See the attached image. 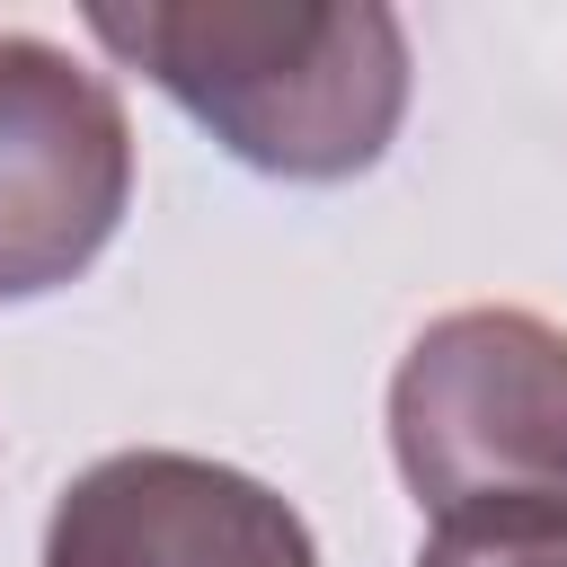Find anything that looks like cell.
Wrapping results in <instances>:
<instances>
[{
	"label": "cell",
	"instance_id": "obj_1",
	"mask_svg": "<svg viewBox=\"0 0 567 567\" xmlns=\"http://www.w3.org/2000/svg\"><path fill=\"white\" fill-rule=\"evenodd\" d=\"M89 35L284 186L363 177L399 142L416 80L381 0H97Z\"/></svg>",
	"mask_w": 567,
	"mask_h": 567
},
{
	"label": "cell",
	"instance_id": "obj_2",
	"mask_svg": "<svg viewBox=\"0 0 567 567\" xmlns=\"http://www.w3.org/2000/svg\"><path fill=\"white\" fill-rule=\"evenodd\" d=\"M390 461L434 523L567 505V328L532 310L425 319L390 372Z\"/></svg>",
	"mask_w": 567,
	"mask_h": 567
},
{
	"label": "cell",
	"instance_id": "obj_3",
	"mask_svg": "<svg viewBox=\"0 0 567 567\" xmlns=\"http://www.w3.org/2000/svg\"><path fill=\"white\" fill-rule=\"evenodd\" d=\"M133 204V124L106 71L0 27V301L89 275Z\"/></svg>",
	"mask_w": 567,
	"mask_h": 567
},
{
	"label": "cell",
	"instance_id": "obj_4",
	"mask_svg": "<svg viewBox=\"0 0 567 567\" xmlns=\"http://www.w3.org/2000/svg\"><path fill=\"white\" fill-rule=\"evenodd\" d=\"M44 567H319V540L266 478L142 443L53 496Z\"/></svg>",
	"mask_w": 567,
	"mask_h": 567
},
{
	"label": "cell",
	"instance_id": "obj_5",
	"mask_svg": "<svg viewBox=\"0 0 567 567\" xmlns=\"http://www.w3.org/2000/svg\"><path fill=\"white\" fill-rule=\"evenodd\" d=\"M416 567H567V505H487L425 532Z\"/></svg>",
	"mask_w": 567,
	"mask_h": 567
}]
</instances>
